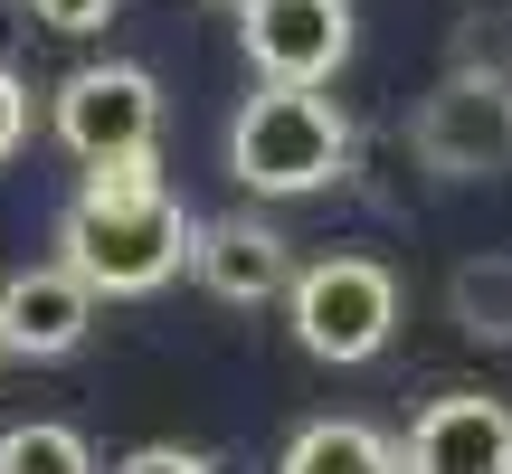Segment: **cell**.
<instances>
[{"instance_id": "obj_1", "label": "cell", "mask_w": 512, "mask_h": 474, "mask_svg": "<svg viewBox=\"0 0 512 474\" xmlns=\"http://www.w3.org/2000/svg\"><path fill=\"white\" fill-rule=\"evenodd\" d=\"M190 237L200 219L181 209V190L162 181V152H152V162L86 171V190L57 219V266L86 294H152L190 266Z\"/></svg>"}, {"instance_id": "obj_2", "label": "cell", "mask_w": 512, "mask_h": 474, "mask_svg": "<svg viewBox=\"0 0 512 474\" xmlns=\"http://www.w3.org/2000/svg\"><path fill=\"white\" fill-rule=\"evenodd\" d=\"M228 171L256 200H304L351 171V114L323 86H256L228 124Z\"/></svg>"}, {"instance_id": "obj_3", "label": "cell", "mask_w": 512, "mask_h": 474, "mask_svg": "<svg viewBox=\"0 0 512 474\" xmlns=\"http://www.w3.org/2000/svg\"><path fill=\"white\" fill-rule=\"evenodd\" d=\"M285 313H294V342H304L313 361H332V370L380 361L389 332H399V275H389L380 256H313V266L294 275Z\"/></svg>"}, {"instance_id": "obj_4", "label": "cell", "mask_w": 512, "mask_h": 474, "mask_svg": "<svg viewBox=\"0 0 512 474\" xmlns=\"http://www.w3.org/2000/svg\"><path fill=\"white\" fill-rule=\"evenodd\" d=\"M408 152L437 181H494V171H512V67H446L427 86L418 124H408Z\"/></svg>"}, {"instance_id": "obj_5", "label": "cell", "mask_w": 512, "mask_h": 474, "mask_svg": "<svg viewBox=\"0 0 512 474\" xmlns=\"http://www.w3.org/2000/svg\"><path fill=\"white\" fill-rule=\"evenodd\" d=\"M48 124L86 171L152 162V143H162V86L143 67H76V76H57Z\"/></svg>"}, {"instance_id": "obj_6", "label": "cell", "mask_w": 512, "mask_h": 474, "mask_svg": "<svg viewBox=\"0 0 512 474\" xmlns=\"http://www.w3.org/2000/svg\"><path fill=\"white\" fill-rule=\"evenodd\" d=\"M238 38L256 86H332L351 57V0H247Z\"/></svg>"}, {"instance_id": "obj_7", "label": "cell", "mask_w": 512, "mask_h": 474, "mask_svg": "<svg viewBox=\"0 0 512 474\" xmlns=\"http://www.w3.org/2000/svg\"><path fill=\"white\" fill-rule=\"evenodd\" d=\"M399 474H512V408L484 389H446L408 418Z\"/></svg>"}, {"instance_id": "obj_8", "label": "cell", "mask_w": 512, "mask_h": 474, "mask_svg": "<svg viewBox=\"0 0 512 474\" xmlns=\"http://www.w3.org/2000/svg\"><path fill=\"white\" fill-rule=\"evenodd\" d=\"M95 323V294L76 285L67 266H19L0 275V351H19V361H57V351H76Z\"/></svg>"}, {"instance_id": "obj_9", "label": "cell", "mask_w": 512, "mask_h": 474, "mask_svg": "<svg viewBox=\"0 0 512 474\" xmlns=\"http://www.w3.org/2000/svg\"><path fill=\"white\" fill-rule=\"evenodd\" d=\"M190 275H200L219 304H275V294H294V256H285V237L266 219H200Z\"/></svg>"}, {"instance_id": "obj_10", "label": "cell", "mask_w": 512, "mask_h": 474, "mask_svg": "<svg viewBox=\"0 0 512 474\" xmlns=\"http://www.w3.org/2000/svg\"><path fill=\"white\" fill-rule=\"evenodd\" d=\"M275 474H399V446L361 418H313V427H294Z\"/></svg>"}, {"instance_id": "obj_11", "label": "cell", "mask_w": 512, "mask_h": 474, "mask_svg": "<svg viewBox=\"0 0 512 474\" xmlns=\"http://www.w3.org/2000/svg\"><path fill=\"white\" fill-rule=\"evenodd\" d=\"M446 323H456L465 342H494V351H512V256H503V247L465 256V266L446 275Z\"/></svg>"}, {"instance_id": "obj_12", "label": "cell", "mask_w": 512, "mask_h": 474, "mask_svg": "<svg viewBox=\"0 0 512 474\" xmlns=\"http://www.w3.org/2000/svg\"><path fill=\"white\" fill-rule=\"evenodd\" d=\"M0 474H95V446L57 418H29V427H0Z\"/></svg>"}, {"instance_id": "obj_13", "label": "cell", "mask_w": 512, "mask_h": 474, "mask_svg": "<svg viewBox=\"0 0 512 474\" xmlns=\"http://www.w3.org/2000/svg\"><path fill=\"white\" fill-rule=\"evenodd\" d=\"M19 10H29L38 29H57V38H95L114 10H124V0H19Z\"/></svg>"}, {"instance_id": "obj_14", "label": "cell", "mask_w": 512, "mask_h": 474, "mask_svg": "<svg viewBox=\"0 0 512 474\" xmlns=\"http://www.w3.org/2000/svg\"><path fill=\"white\" fill-rule=\"evenodd\" d=\"M114 474H219V465H209L200 446H133Z\"/></svg>"}, {"instance_id": "obj_15", "label": "cell", "mask_w": 512, "mask_h": 474, "mask_svg": "<svg viewBox=\"0 0 512 474\" xmlns=\"http://www.w3.org/2000/svg\"><path fill=\"white\" fill-rule=\"evenodd\" d=\"M19 143H29V86L0 67V162H19Z\"/></svg>"}, {"instance_id": "obj_16", "label": "cell", "mask_w": 512, "mask_h": 474, "mask_svg": "<svg viewBox=\"0 0 512 474\" xmlns=\"http://www.w3.org/2000/svg\"><path fill=\"white\" fill-rule=\"evenodd\" d=\"M228 10H247V0H228Z\"/></svg>"}]
</instances>
